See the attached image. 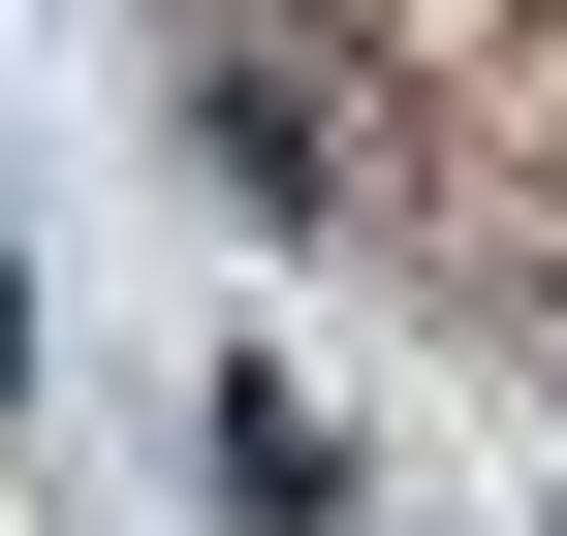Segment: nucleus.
Wrapping results in <instances>:
<instances>
[{
  "label": "nucleus",
  "mask_w": 567,
  "mask_h": 536,
  "mask_svg": "<svg viewBox=\"0 0 567 536\" xmlns=\"http://www.w3.org/2000/svg\"><path fill=\"white\" fill-rule=\"evenodd\" d=\"M221 505H252V536H347V442H316V379H221Z\"/></svg>",
  "instance_id": "obj_1"
}]
</instances>
